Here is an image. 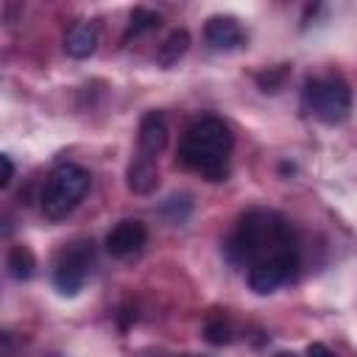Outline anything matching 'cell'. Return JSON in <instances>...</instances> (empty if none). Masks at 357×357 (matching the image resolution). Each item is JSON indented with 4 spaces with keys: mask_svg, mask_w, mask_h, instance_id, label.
Masks as SVG:
<instances>
[{
    "mask_svg": "<svg viewBox=\"0 0 357 357\" xmlns=\"http://www.w3.org/2000/svg\"><path fill=\"white\" fill-rule=\"evenodd\" d=\"M226 254L234 265H265V262H284L298 268V245L290 223L265 209L245 212L226 240Z\"/></svg>",
    "mask_w": 357,
    "mask_h": 357,
    "instance_id": "1",
    "label": "cell"
},
{
    "mask_svg": "<svg viewBox=\"0 0 357 357\" xmlns=\"http://www.w3.org/2000/svg\"><path fill=\"white\" fill-rule=\"evenodd\" d=\"M231 145L234 139L223 120L201 117L184 131L181 145H178V162L187 170L206 176L209 181H220L229 173Z\"/></svg>",
    "mask_w": 357,
    "mask_h": 357,
    "instance_id": "2",
    "label": "cell"
},
{
    "mask_svg": "<svg viewBox=\"0 0 357 357\" xmlns=\"http://www.w3.org/2000/svg\"><path fill=\"white\" fill-rule=\"evenodd\" d=\"M89 184H92V176H89L86 167L73 165V162L59 165L47 176V181L42 187V195H39L42 215L47 220H64L81 204V198L86 195Z\"/></svg>",
    "mask_w": 357,
    "mask_h": 357,
    "instance_id": "3",
    "label": "cell"
},
{
    "mask_svg": "<svg viewBox=\"0 0 357 357\" xmlns=\"http://www.w3.org/2000/svg\"><path fill=\"white\" fill-rule=\"evenodd\" d=\"M304 109L321 123H343L351 112V89L340 78H310L301 92Z\"/></svg>",
    "mask_w": 357,
    "mask_h": 357,
    "instance_id": "4",
    "label": "cell"
},
{
    "mask_svg": "<svg viewBox=\"0 0 357 357\" xmlns=\"http://www.w3.org/2000/svg\"><path fill=\"white\" fill-rule=\"evenodd\" d=\"M92 259H95L92 240H73L70 245H64L56 254V262H53V284H56V290L61 296H75L84 287L86 276H89Z\"/></svg>",
    "mask_w": 357,
    "mask_h": 357,
    "instance_id": "5",
    "label": "cell"
},
{
    "mask_svg": "<svg viewBox=\"0 0 357 357\" xmlns=\"http://www.w3.org/2000/svg\"><path fill=\"white\" fill-rule=\"evenodd\" d=\"M145 240H148V229H145L142 220H120L106 234V251L117 259H126V257L139 254Z\"/></svg>",
    "mask_w": 357,
    "mask_h": 357,
    "instance_id": "6",
    "label": "cell"
},
{
    "mask_svg": "<svg viewBox=\"0 0 357 357\" xmlns=\"http://www.w3.org/2000/svg\"><path fill=\"white\" fill-rule=\"evenodd\" d=\"M167 145V120L162 112H148L139 120V137H137V153L148 159H159V153Z\"/></svg>",
    "mask_w": 357,
    "mask_h": 357,
    "instance_id": "7",
    "label": "cell"
},
{
    "mask_svg": "<svg viewBox=\"0 0 357 357\" xmlns=\"http://www.w3.org/2000/svg\"><path fill=\"white\" fill-rule=\"evenodd\" d=\"M204 36L215 50H237L245 45V31L240 28V22L234 17H209L204 25Z\"/></svg>",
    "mask_w": 357,
    "mask_h": 357,
    "instance_id": "8",
    "label": "cell"
},
{
    "mask_svg": "<svg viewBox=\"0 0 357 357\" xmlns=\"http://www.w3.org/2000/svg\"><path fill=\"white\" fill-rule=\"evenodd\" d=\"M296 273L293 265H284V262H265V265H254L248 268V287L259 296L265 293H273L279 284H284L290 276Z\"/></svg>",
    "mask_w": 357,
    "mask_h": 357,
    "instance_id": "9",
    "label": "cell"
},
{
    "mask_svg": "<svg viewBox=\"0 0 357 357\" xmlns=\"http://www.w3.org/2000/svg\"><path fill=\"white\" fill-rule=\"evenodd\" d=\"M159 184V167H156V159H148V156H134L131 165H128V190L137 192V195H148L153 192Z\"/></svg>",
    "mask_w": 357,
    "mask_h": 357,
    "instance_id": "10",
    "label": "cell"
},
{
    "mask_svg": "<svg viewBox=\"0 0 357 357\" xmlns=\"http://www.w3.org/2000/svg\"><path fill=\"white\" fill-rule=\"evenodd\" d=\"M95 47H98V28H95V22H78L64 36V50L73 59H89L95 53Z\"/></svg>",
    "mask_w": 357,
    "mask_h": 357,
    "instance_id": "11",
    "label": "cell"
},
{
    "mask_svg": "<svg viewBox=\"0 0 357 357\" xmlns=\"http://www.w3.org/2000/svg\"><path fill=\"white\" fill-rule=\"evenodd\" d=\"M6 268L17 282H28L36 271V257L28 245H11L6 254Z\"/></svg>",
    "mask_w": 357,
    "mask_h": 357,
    "instance_id": "12",
    "label": "cell"
},
{
    "mask_svg": "<svg viewBox=\"0 0 357 357\" xmlns=\"http://www.w3.org/2000/svg\"><path fill=\"white\" fill-rule=\"evenodd\" d=\"M159 25H162V17H159L156 11H151V8H134L123 39L128 42V39H134V36H142V33H148V31H156Z\"/></svg>",
    "mask_w": 357,
    "mask_h": 357,
    "instance_id": "13",
    "label": "cell"
},
{
    "mask_svg": "<svg viewBox=\"0 0 357 357\" xmlns=\"http://www.w3.org/2000/svg\"><path fill=\"white\" fill-rule=\"evenodd\" d=\"M187 47H190V33L181 28V31H173L167 39H165V45H162V50H159V64L162 67H173L184 53H187Z\"/></svg>",
    "mask_w": 357,
    "mask_h": 357,
    "instance_id": "14",
    "label": "cell"
},
{
    "mask_svg": "<svg viewBox=\"0 0 357 357\" xmlns=\"http://www.w3.org/2000/svg\"><path fill=\"white\" fill-rule=\"evenodd\" d=\"M204 335H206V340L215 343V346L229 343V340H231V324H229V318H226V315H209V318H206V326H204Z\"/></svg>",
    "mask_w": 357,
    "mask_h": 357,
    "instance_id": "15",
    "label": "cell"
},
{
    "mask_svg": "<svg viewBox=\"0 0 357 357\" xmlns=\"http://www.w3.org/2000/svg\"><path fill=\"white\" fill-rule=\"evenodd\" d=\"M284 75H287V67H279V70H273V73H262V75H257V84H259L265 92H276V89L282 86Z\"/></svg>",
    "mask_w": 357,
    "mask_h": 357,
    "instance_id": "16",
    "label": "cell"
},
{
    "mask_svg": "<svg viewBox=\"0 0 357 357\" xmlns=\"http://www.w3.org/2000/svg\"><path fill=\"white\" fill-rule=\"evenodd\" d=\"M0 165H3L0 184H3V187H8V184H11V178H14V162H11V156H8V153H3V156H0Z\"/></svg>",
    "mask_w": 357,
    "mask_h": 357,
    "instance_id": "17",
    "label": "cell"
},
{
    "mask_svg": "<svg viewBox=\"0 0 357 357\" xmlns=\"http://www.w3.org/2000/svg\"><path fill=\"white\" fill-rule=\"evenodd\" d=\"M307 357H335L324 343H310V349H307Z\"/></svg>",
    "mask_w": 357,
    "mask_h": 357,
    "instance_id": "18",
    "label": "cell"
},
{
    "mask_svg": "<svg viewBox=\"0 0 357 357\" xmlns=\"http://www.w3.org/2000/svg\"><path fill=\"white\" fill-rule=\"evenodd\" d=\"M276 357H298V354H293V351H279Z\"/></svg>",
    "mask_w": 357,
    "mask_h": 357,
    "instance_id": "19",
    "label": "cell"
},
{
    "mask_svg": "<svg viewBox=\"0 0 357 357\" xmlns=\"http://www.w3.org/2000/svg\"><path fill=\"white\" fill-rule=\"evenodd\" d=\"M187 357H192V354H187Z\"/></svg>",
    "mask_w": 357,
    "mask_h": 357,
    "instance_id": "20",
    "label": "cell"
}]
</instances>
